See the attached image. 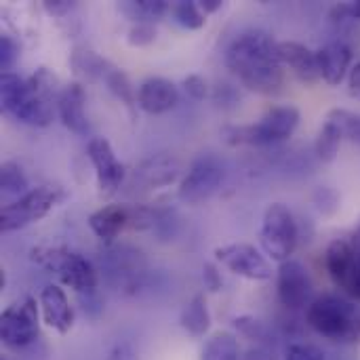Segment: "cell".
<instances>
[{"mask_svg": "<svg viewBox=\"0 0 360 360\" xmlns=\"http://www.w3.org/2000/svg\"><path fill=\"white\" fill-rule=\"evenodd\" d=\"M226 63L249 91L274 95L283 86L285 74L278 42L262 30H249L236 36L226 51Z\"/></svg>", "mask_w": 360, "mask_h": 360, "instance_id": "obj_1", "label": "cell"}, {"mask_svg": "<svg viewBox=\"0 0 360 360\" xmlns=\"http://www.w3.org/2000/svg\"><path fill=\"white\" fill-rule=\"evenodd\" d=\"M59 93L57 78L44 68L30 78H21L13 72L0 78L2 110L30 127H49L53 122V101L57 103Z\"/></svg>", "mask_w": 360, "mask_h": 360, "instance_id": "obj_2", "label": "cell"}, {"mask_svg": "<svg viewBox=\"0 0 360 360\" xmlns=\"http://www.w3.org/2000/svg\"><path fill=\"white\" fill-rule=\"evenodd\" d=\"M306 321L314 333L335 344H354L360 340V312L356 306L335 293L319 295L306 310Z\"/></svg>", "mask_w": 360, "mask_h": 360, "instance_id": "obj_3", "label": "cell"}, {"mask_svg": "<svg viewBox=\"0 0 360 360\" xmlns=\"http://www.w3.org/2000/svg\"><path fill=\"white\" fill-rule=\"evenodd\" d=\"M302 114L295 105H276L259 118L255 124H243V127H226L221 131L224 141L230 146H276L281 141H287L295 129L300 127Z\"/></svg>", "mask_w": 360, "mask_h": 360, "instance_id": "obj_4", "label": "cell"}, {"mask_svg": "<svg viewBox=\"0 0 360 360\" xmlns=\"http://www.w3.org/2000/svg\"><path fill=\"white\" fill-rule=\"evenodd\" d=\"M32 259L80 295H93L97 289V272L93 264L76 251L65 247H38L32 251Z\"/></svg>", "mask_w": 360, "mask_h": 360, "instance_id": "obj_5", "label": "cell"}, {"mask_svg": "<svg viewBox=\"0 0 360 360\" xmlns=\"http://www.w3.org/2000/svg\"><path fill=\"white\" fill-rule=\"evenodd\" d=\"M65 200V192L59 186H38L32 188L19 200L6 202L0 211V230L15 232L34 221L46 217L57 205Z\"/></svg>", "mask_w": 360, "mask_h": 360, "instance_id": "obj_6", "label": "cell"}, {"mask_svg": "<svg viewBox=\"0 0 360 360\" xmlns=\"http://www.w3.org/2000/svg\"><path fill=\"white\" fill-rule=\"evenodd\" d=\"M297 238H300L297 221L289 211V207L283 202H272L264 213L262 230H259V240L266 255L281 264L289 262L297 249Z\"/></svg>", "mask_w": 360, "mask_h": 360, "instance_id": "obj_7", "label": "cell"}, {"mask_svg": "<svg viewBox=\"0 0 360 360\" xmlns=\"http://www.w3.org/2000/svg\"><path fill=\"white\" fill-rule=\"evenodd\" d=\"M38 306L34 297L8 306L0 314V338L6 348H27L38 338Z\"/></svg>", "mask_w": 360, "mask_h": 360, "instance_id": "obj_8", "label": "cell"}, {"mask_svg": "<svg viewBox=\"0 0 360 360\" xmlns=\"http://www.w3.org/2000/svg\"><path fill=\"white\" fill-rule=\"evenodd\" d=\"M224 175L226 173H224V165L219 162V158H215L211 154H202L190 165L186 177L179 184L177 194L184 202L198 205V202L211 198L219 190Z\"/></svg>", "mask_w": 360, "mask_h": 360, "instance_id": "obj_9", "label": "cell"}, {"mask_svg": "<svg viewBox=\"0 0 360 360\" xmlns=\"http://www.w3.org/2000/svg\"><path fill=\"white\" fill-rule=\"evenodd\" d=\"M325 266L335 287L360 300V251L350 240H333L325 251Z\"/></svg>", "mask_w": 360, "mask_h": 360, "instance_id": "obj_10", "label": "cell"}, {"mask_svg": "<svg viewBox=\"0 0 360 360\" xmlns=\"http://www.w3.org/2000/svg\"><path fill=\"white\" fill-rule=\"evenodd\" d=\"M215 259L230 270L232 274L247 281H268L272 276V268L268 259L249 243H230L215 249Z\"/></svg>", "mask_w": 360, "mask_h": 360, "instance_id": "obj_11", "label": "cell"}, {"mask_svg": "<svg viewBox=\"0 0 360 360\" xmlns=\"http://www.w3.org/2000/svg\"><path fill=\"white\" fill-rule=\"evenodd\" d=\"M276 291H278V300L287 310H302L306 306H310V295H312V283L308 276V270L295 262H283L278 268V276H276Z\"/></svg>", "mask_w": 360, "mask_h": 360, "instance_id": "obj_12", "label": "cell"}, {"mask_svg": "<svg viewBox=\"0 0 360 360\" xmlns=\"http://www.w3.org/2000/svg\"><path fill=\"white\" fill-rule=\"evenodd\" d=\"M86 154L95 169L99 192L105 196L114 194L124 181V165L116 158L110 141L103 137H93L86 146Z\"/></svg>", "mask_w": 360, "mask_h": 360, "instance_id": "obj_13", "label": "cell"}, {"mask_svg": "<svg viewBox=\"0 0 360 360\" xmlns=\"http://www.w3.org/2000/svg\"><path fill=\"white\" fill-rule=\"evenodd\" d=\"M179 101L177 86L160 76L146 78L137 89V105L148 114H165Z\"/></svg>", "mask_w": 360, "mask_h": 360, "instance_id": "obj_14", "label": "cell"}, {"mask_svg": "<svg viewBox=\"0 0 360 360\" xmlns=\"http://www.w3.org/2000/svg\"><path fill=\"white\" fill-rule=\"evenodd\" d=\"M40 310L46 327L65 335L74 327V310L65 291L59 285H46L40 293Z\"/></svg>", "mask_w": 360, "mask_h": 360, "instance_id": "obj_15", "label": "cell"}, {"mask_svg": "<svg viewBox=\"0 0 360 360\" xmlns=\"http://www.w3.org/2000/svg\"><path fill=\"white\" fill-rule=\"evenodd\" d=\"M179 160L171 154H156L139 162V167L133 173L135 184H139L143 190H156L162 186L173 184L179 177Z\"/></svg>", "mask_w": 360, "mask_h": 360, "instance_id": "obj_16", "label": "cell"}, {"mask_svg": "<svg viewBox=\"0 0 360 360\" xmlns=\"http://www.w3.org/2000/svg\"><path fill=\"white\" fill-rule=\"evenodd\" d=\"M131 221L133 207L129 205H108L89 215V228L105 245H112L124 228H131Z\"/></svg>", "mask_w": 360, "mask_h": 360, "instance_id": "obj_17", "label": "cell"}, {"mask_svg": "<svg viewBox=\"0 0 360 360\" xmlns=\"http://www.w3.org/2000/svg\"><path fill=\"white\" fill-rule=\"evenodd\" d=\"M84 103H86V93L78 82L65 84L57 99V112L61 122L65 124V129H70L76 135L89 133V118L84 112Z\"/></svg>", "mask_w": 360, "mask_h": 360, "instance_id": "obj_18", "label": "cell"}, {"mask_svg": "<svg viewBox=\"0 0 360 360\" xmlns=\"http://www.w3.org/2000/svg\"><path fill=\"white\" fill-rule=\"evenodd\" d=\"M278 57L283 65L291 68V72L302 80V82H316L321 78V68H319V55L310 46L293 40L278 42Z\"/></svg>", "mask_w": 360, "mask_h": 360, "instance_id": "obj_19", "label": "cell"}, {"mask_svg": "<svg viewBox=\"0 0 360 360\" xmlns=\"http://www.w3.org/2000/svg\"><path fill=\"white\" fill-rule=\"evenodd\" d=\"M319 55V68H321V78L335 86L340 84L348 70H350V63H352V49L346 40H331L327 42L323 49L316 51Z\"/></svg>", "mask_w": 360, "mask_h": 360, "instance_id": "obj_20", "label": "cell"}, {"mask_svg": "<svg viewBox=\"0 0 360 360\" xmlns=\"http://www.w3.org/2000/svg\"><path fill=\"white\" fill-rule=\"evenodd\" d=\"M179 325L192 338H205L211 329V314L207 308V297L202 293L194 295L181 310Z\"/></svg>", "mask_w": 360, "mask_h": 360, "instance_id": "obj_21", "label": "cell"}, {"mask_svg": "<svg viewBox=\"0 0 360 360\" xmlns=\"http://www.w3.org/2000/svg\"><path fill=\"white\" fill-rule=\"evenodd\" d=\"M72 65L78 74L91 78V80H105L108 74L116 68L108 59L99 57L95 51H74L72 55Z\"/></svg>", "mask_w": 360, "mask_h": 360, "instance_id": "obj_22", "label": "cell"}, {"mask_svg": "<svg viewBox=\"0 0 360 360\" xmlns=\"http://www.w3.org/2000/svg\"><path fill=\"white\" fill-rule=\"evenodd\" d=\"M0 190H2V196L8 198V202L19 200L21 196H25L30 192L27 177L17 162H2V167H0Z\"/></svg>", "mask_w": 360, "mask_h": 360, "instance_id": "obj_23", "label": "cell"}, {"mask_svg": "<svg viewBox=\"0 0 360 360\" xmlns=\"http://www.w3.org/2000/svg\"><path fill=\"white\" fill-rule=\"evenodd\" d=\"M200 360H240V346L236 335L221 331L215 333L202 348Z\"/></svg>", "mask_w": 360, "mask_h": 360, "instance_id": "obj_24", "label": "cell"}, {"mask_svg": "<svg viewBox=\"0 0 360 360\" xmlns=\"http://www.w3.org/2000/svg\"><path fill=\"white\" fill-rule=\"evenodd\" d=\"M344 141V133L342 129L333 122V120H325L323 129L319 131V137H316V143H314V150H316V156L319 160L323 162H333L340 154V146Z\"/></svg>", "mask_w": 360, "mask_h": 360, "instance_id": "obj_25", "label": "cell"}, {"mask_svg": "<svg viewBox=\"0 0 360 360\" xmlns=\"http://www.w3.org/2000/svg\"><path fill=\"white\" fill-rule=\"evenodd\" d=\"M120 11L135 23H154L169 11V4L167 0H129L120 4Z\"/></svg>", "mask_w": 360, "mask_h": 360, "instance_id": "obj_26", "label": "cell"}, {"mask_svg": "<svg viewBox=\"0 0 360 360\" xmlns=\"http://www.w3.org/2000/svg\"><path fill=\"white\" fill-rule=\"evenodd\" d=\"M173 17H175V21L181 25V27H186V30H198V27H202L205 25V13H202V8H200V4L198 2H190V0H181V2H177L175 6H173Z\"/></svg>", "mask_w": 360, "mask_h": 360, "instance_id": "obj_27", "label": "cell"}, {"mask_svg": "<svg viewBox=\"0 0 360 360\" xmlns=\"http://www.w3.org/2000/svg\"><path fill=\"white\" fill-rule=\"evenodd\" d=\"M105 82V86L127 105V108H133L135 103H137V95H135V91H133V84H131V80H129V76L124 74V72H120L118 68H114L110 74H108V78L103 80Z\"/></svg>", "mask_w": 360, "mask_h": 360, "instance_id": "obj_28", "label": "cell"}, {"mask_svg": "<svg viewBox=\"0 0 360 360\" xmlns=\"http://www.w3.org/2000/svg\"><path fill=\"white\" fill-rule=\"evenodd\" d=\"M327 118L329 120H333L340 129H342V133H344V139H350V141H354V143H359L360 146V114L356 112H350V110H331L329 114H327Z\"/></svg>", "mask_w": 360, "mask_h": 360, "instance_id": "obj_29", "label": "cell"}, {"mask_svg": "<svg viewBox=\"0 0 360 360\" xmlns=\"http://www.w3.org/2000/svg\"><path fill=\"white\" fill-rule=\"evenodd\" d=\"M314 205L323 215H333L340 209V194L333 188H319L314 192Z\"/></svg>", "mask_w": 360, "mask_h": 360, "instance_id": "obj_30", "label": "cell"}, {"mask_svg": "<svg viewBox=\"0 0 360 360\" xmlns=\"http://www.w3.org/2000/svg\"><path fill=\"white\" fill-rule=\"evenodd\" d=\"M129 44L133 46H148L156 40V27L154 23H135L127 34Z\"/></svg>", "mask_w": 360, "mask_h": 360, "instance_id": "obj_31", "label": "cell"}, {"mask_svg": "<svg viewBox=\"0 0 360 360\" xmlns=\"http://www.w3.org/2000/svg\"><path fill=\"white\" fill-rule=\"evenodd\" d=\"M19 57V46L11 36H0V68L2 74H8V70L15 65Z\"/></svg>", "mask_w": 360, "mask_h": 360, "instance_id": "obj_32", "label": "cell"}, {"mask_svg": "<svg viewBox=\"0 0 360 360\" xmlns=\"http://www.w3.org/2000/svg\"><path fill=\"white\" fill-rule=\"evenodd\" d=\"M285 360H325V354L312 344H293L287 348Z\"/></svg>", "mask_w": 360, "mask_h": 360, "instance_id": "obj_33", "label": "cell"}, {"mask_svg": "<svg viewBox=\"0 0 360 360\" xmlns=\"http://www.w3.org/2000/svg\"><path fill=\"white\" fill-rule=\"evenodd\" d=\"M234 327H236L243 335H247V338H251V340H262V338L266 335V327L262 325V321H257V319H253V316L234 319Z\"/></svg>", "mask_w": 360, "mask_h": 360, "instance_id": "obj_34", "label": "cell"}, {"mask_svg": "<svg viewBox=\"0 0 360 360\" xmlns=\"http://www.w3.org/2000/svg\"><path fill=\"white\" fill-rule=\"evenodd\" d=\"M184 91L192 99H205L207 97V80L200 74H190L184 78Z\"/></svg>", "mask_w": 360, "mask_h": 360, "instance_id": "obj_35", "label": "cell"}, {"mask_svg": "<svg viewBox=\"0 0 360 360\" xmlns=\"http://www.w3.org/2000/svg\"><path fill=\"white\" fill-rule=\"evenodd\" d=\"M202 283H205V289L211 291V293H217L221 289L224 281H221L219 270L213 264H205L202 266Z\"/></svg>", "mask_w": 360, "mask_h": 360, "instance_id": "obj_36", "label": "cell"}, {"mask_svg": "<svg viewBox=\"0 0 360 360\" xmlns=\"http://www.w3.org/2000/svg\"><path fill=\"white\" fill-rule=\"evenodd\" d=\"M105 360H139V359H137V350H135V346H133V344H129V342H120V344H116V346L110 350V354H108V359Z\"/></svg>", "mask_w": 360, "mask_h": 360, "instance_id": "obj_37", "label": "cell"}, {"mask_svg": "<svg viewBox=\"0 0 360 360\" xmlns=\"http://www.w3.org/2000/svg\"><path fill=\"white\" fill-rule=\"evenodd\" d=\"M215 101H217L219 105H234V103L238 101V93H236V89L230 86V84H219L217 91H215Z\"/></svg>", "mask_w": 360, "mask_h": 360, "instance_id": "obj_38", "label": "cell"}, {"mask_svg": "<svg viewBox=\"0 0 360 360\" xmlns=\"http://www.w3.org/2000/svg\"><path fill=\"white\" fill-rule=\"evenodd\" d=\"M74 8V2L70 0H46L44 2V11L49 15H63V13H70Z\"/></svg>", "mask_w": 360, "mask_h": 360, "instance_id": "obj_39", "label": "cell"}, {"mask_svg": "<svg viewBox=\"0 0 360 360\" xmlns=\"http://www.w3.org/2000/svg\"><path fill=\"white\" fill-rule=\"evenodd\" d=\"M348 89H350V95L360 99V61L350 70V78H348Z\"/></svg>", "mask_w": 360, "mask_h": 360, "instance_id": "obj_40", "label": "cell"}, {"mask_svg": "<svg viewBox=\"0 0 360 360\" xmlns=\"http://www.w3.org/2000/svg\"><path fill=\"white\" fill-rule=\"evenodd\" d=\"M198 4H200V8H202L205 15H207V13H215V11H219V8L224 6L221 0H200Z\"/></svg>", "mask_w": 360, "mask_h": 360, "instance_id": "obj_41", "label": "cell"}, {"mask_svg": "<svg viewBox=\"0 0 360 360\" xmlns=\"http://www.w3.org/2000/svg\"><path fill=\"white\" fill-rule=\"evenodd\" d=\"M348 4H350V11L360 19V0L359 2H348Z\"/></svg>", "mask_w": 360, "mask_h": 360, "instance_id": "obj_42", "label": "cell"}]
</instances>
